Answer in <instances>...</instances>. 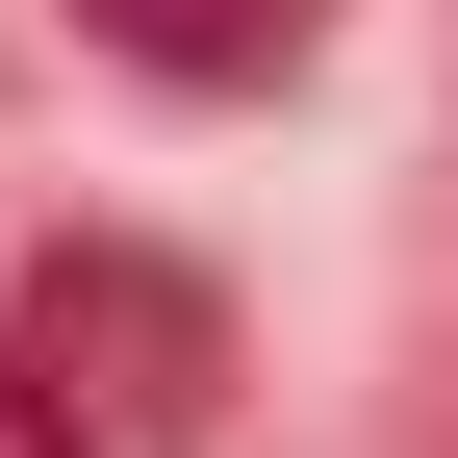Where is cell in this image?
<instances>
[{"instance_id":"1","label":"cell","mask_w":458,"mask_h":458,"mask_svg":"<svg viewBox=\"0 0 458 458\" xmlns=\"http://www.w3.org/2000/svg\"><path fill=\"white\" fill-rule=\"evenodd\" d=\"M0 382H26L77 458H179L229 408V306L179 255H128V229H77V255H26V306H0Z\"/></svg>"},{"instance_id":"2","label":"cell","mask_w":458,"mask_h":458,"mask_svg":"<svg viewBox=\"0 0 458 458\" xmlns=\"http://www.w3.org/2000/svg\"><path fill=\"white\" fill-rule=\"evenodd\" d=\"M128 77H179V102H255V77H306V26L331 0H77Z\"/></svg>"}]
</instances>
